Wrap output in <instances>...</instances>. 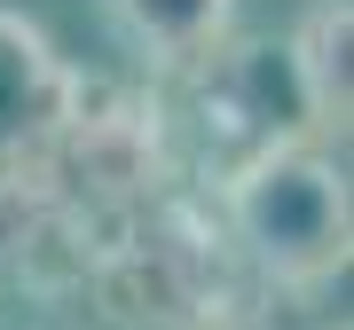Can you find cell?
Instances as JSON below:
<instances>
[{"instance_id": "3", "label": "cell", "mask_w": 354, "mask_h": 330, "mask_svg": "<svg viewBox=\"0 0 354 330\" xmlns=\"http://www.w3.org/2000/svg\"><path fill=\"white\" fill-rule=\"evenodd\" d=\"M102 24L150 71H197L221 64L228 32H236V0H102Z\"/></svg>"}, {"instance_id": "1", "label": "cell", "mask_w": 354, "mask_h": 330, "mask_svg": "<svg viewBox=\"0 0 354 330\" xmlns=\"http://www.w3.org/2000/svg\"><path fill=\"white\" fill-rule=\"evenodd\" d=\"M221 204H228V236L276 291L315 299L346 275L354 197H346V165L330 157L323 134H268L228 173Z\"/></svg>"}, {"instance_id": "2", "label": "cell", "mask_w": 354, "mask_h": 330, "mask_svg": "<svg viewBox=\"0 0 354 330\" xmlns=\"http://www.w3.org/2000/svg\"><path fill=\"white\" fill-rule=\"evenodd\" d=\"M79 118H87V79L32 16L0 8V173L48 157Z\"/></svg>"}, {"instance_id": "4", "label": "cell", "mask_w": 354, "mask_h": 330, "mask_svg": "<svg viewBox=\"0 0 354 330\" xmlns=\"http://www.w3.org/2000/svg\"><path fill=\"white\" fill-rule=\"evenodd\" d=\"M346 39H354V8L346 0H315L307 8L299 39L283 48V79L299 95V126L307 134H346V110H354V87H346Z\"/></svg>"}]
</instances>
